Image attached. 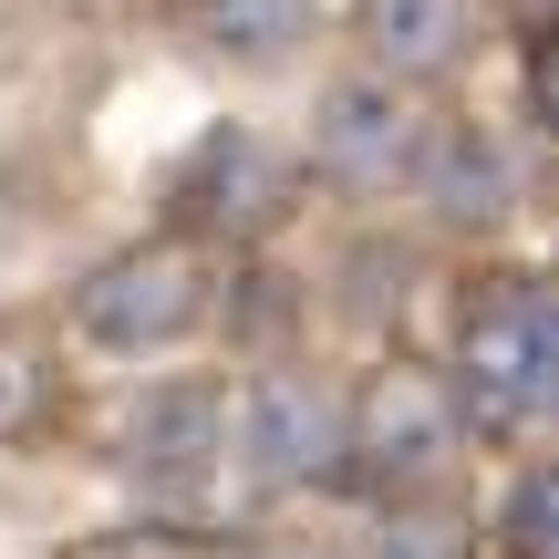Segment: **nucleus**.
I'll list each match as a JSON object with an SVG mask.
<instances>
[{"instance_id":"6e6552de","label":"nucleus","mask_w":559,"mask_h":559,"mask_svg":"<svg viewBox=\"0 0 559 559\" xmlns=\"http://www.w3.org/2000/svg\"><path fill=\"white\" fill-rule=\"evenodd\" d=\"M404 187H415L445 228H498L508 198H519V166H508V135H498V124L445 115V124H425L415 177H404Z\"/></svg>"},{"instance_id":"9b49d317","label":"nucleus","mask_w":559,"mask_h":559,"mask_svg":"<svg viewBox=\"0 0 559 559\" xmlns=\"http://www.w3.org/2000/svg\"><path fill=\"white\" fill-rule=\"evenodd\" d=\"M466 539H477V528L466 519H445V508H383V559H466Z\"/></svg>"},{"instance_id":"20e7f679","label":"nucleus","mask_w":559,"mask_h":559,"mask_svg":"<svg viewBox=\"0 0 559 559\" xmlns=\"http://www.w3.org/2000/svg\"><path fill=\"white\" fill-rule=\"evenodd\" d=\"M166 198H177V239H270L280 218L300 207V166L280 156L260 124H207L198 145H187V166L166 177Z\"/></svg>"},{"instance_id":"1a4fd4ad","label":"nucleus","mask_w":559,"mask_h":559,"mask_svg":"<svg viewBox=\"0 0 559 559\" xmlns=\"http://www.w3.org/2000/svg\"><path fill=\"white\" fill-rule=\"evenodd\" d=\"M466 32H477V0H353V52L373 83H445L466 62Z\"/></svg>"},{"instance_id":"39448f33","label":"nucleus","mask_w":559,"mask_h":559,"mask_svg":"<svg viewBox=\"0 0 559 559\" xmlns=\"http://www.w3.org/2000/svg\"><path fill=\"white\" fill-rule=\"evenodd\" d=\"M415 145H425V115L404 83H373V73H342L321 83L311 104V177L342 187V198H394L415 177Z\"/></svg>"},{"instance_id":"423d86ee","label":"nucleus","mask_w":559,"mask_h":559,"mask_svg":"<svg viewBox=\"0 0 559 559\" xmlns=\"http://www.w3.org/2000/svg\"><path fill=\"white\" fill-rule=\"evenodd\" d=\"M228 456L260 487H332L342 477V394L311 373H260L228 415Z\"/></svg>"},{"instance_id":"4468645a","label":"nucleus","mask_w":559,"mask_h":559,"mask_svg":"<svg viewBox=\"0 0 559 559\" xmlns=\"http://www.w3.org/2000/svg\"><path fill=\"white\" fill-rule=\"evenodd\" d=\"M73 559H198V549H187V528H156V519H145V528H115V539L73 549Z\"/></svg>"},{"instance_id":"f8f14e48","label":"nucleus","mask_w":559,"mask_h":559,"mask_svg":"<svg viewBox=\"0 0 559 559\" xmlns=\"http://www.w3.org/2000/svg\"><path fill=\"white\" fill-rule=\"evenodd\" d=\"M498 539H508V559H549V466H528V477L508 487Z\"/></svg>"},{"instance_id":"f257e3e1","label":"nucleus","mask_w":559,"mask_h":559,"mask_svg":"<svg viewBox=\"0 0 559 559\" xmlns=\"http://www.w3.org/2000/svg\"><path fill=\"white\" fill-rule=\"evenodd\" d=\"M549 394H559L549 280L539 270H487L466 290V321H456V404H466V425L498 436V445H528L549 425Z\"/></svg>"},{"instance_id":"2eb2a0df","label":"nucleus","mask_w":559,"mask_h":559,"mask_svg":"<svg viewBox=\"0 0 559 559\" xmlns=\"http://www.w3.org/2000/svg\"><path fill=\"white\" fill-rule=\"evenodd\" d=\"M270 559H321V549H270Z\"/></svg>"},{"instance_id":"7ed1b4c3","label":"nucleus","mask_w":559,"mask_h":559,"mask_svg":"<svg viewBox=\"0 0 559 559\" xmlns=\"http://www.w3.org/2000/svg\"><path fill=\"white\" fill-rule=\"evenodd\" d=\"M124 477L156 528H198L228 487V404L207 383H156L124 415Z\"/></svg>"},{"instance_id":"0eeeda50","label":"nucleus","mask_w":559,"mask_h":559,"mask_svg":"<svg viewBox=\"0 0 559 559\" xmlns=\"http://www.w3.org/2000/svg\"><path fill=\"white\" fill-rule=\"evenodd\" d=\"M456 445V404L436 394L425 373H383L362 404H342V477L373 487V498H404L425 487Z\"/></svg>"},{"instance_id":"ddd939ff","label":"nucleus","mask_w":559,"mask_h":559,"mask_svg":"<svg viewBox=\"0 0 559 559\" xmlns=\"http://www.w3.org/2000/svg\"><path fill=\"white\" fill-rule=\"evenodd\" d=\"M41 394H52V373H41V362L21 353V342H0V445L41 425Z\"/></svg>"},{"instance_id":"9d476101","label":"nucleus","mask_w":559,"mask_h":559,"mask_svg":"<svg viewBox=\"0 0 559 559\" xmlns=\"http://www.w3.org/2000/svg\"><path fill=\"white\" fill-rule=\"evenodd\" d=\"M187 32L239 73H280L321 32V0H187Z\"/></svg>"},{"instance_id":"f03ea898","label":"nucleus","mask_w":559,"mask_h":559,"mask_svg":"<svg viewBox=\"0 0 559 559\" xmlns=\"http://www.w3.org/2000/svg\"><path fill=\"white\" fill-rule=\"evenodd\" d=\"M207 311H218V280H207L198 239H135L73 290V332L94 353H166Z\"/></svg>"}]
</instances>
